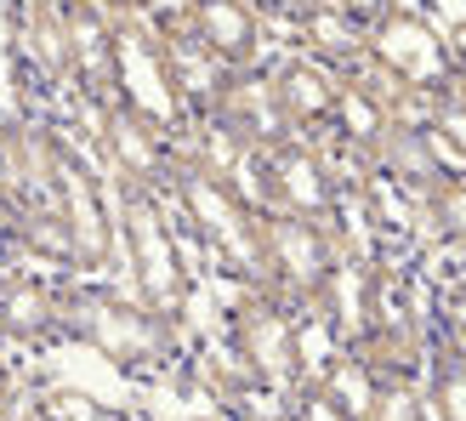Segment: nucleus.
<instances>
[{
    "label": "nucleus",
    "instance_id": "15",
    "mask_svg": "<svg viewBox=\"0 0 466 421\" xmlns=\"http://www.w3.org/2000/svg\"><path fill=\"white\" fill-rule=\"evenodd\" d=\"M211 114H222V120H228L233 131H239L250 149H279L285 137H301V131H290L285 108H279V98H273L268 63H256V68H239V75L228 80L222 103H217Z\"/></svg>",
    "mask_w": 466,
    "mask_h": 421
},
{
    "label": "nucleus",
    "instance_id": "5",
    "mask_svg": "<svg viewBox=\"0 0 466 421\" xmlns=\"http://www.w3.org/2000/svg\"><path fill=\"white\" fill-rule=\"evenodd\" d=\"M52 205L63 210V222L80 245V273H103L114 262V251H120V240H114V200L103 189V177L91 171V159L63 131H57V159H52Z\"/></svg>",
    "mask_w": 466,
    "mask_h": 421
},
{
    "label": "nucleus",
    "instance_id": "16",
    "mask_svg": "<svg viewBox=\"0 0 466 421\" xmlns=\"http://www.w3.org/2000/svg\"><path fill=\"white\" fill-rule=\"evenodd\" d=\"M370 171L381 182H392V189H404V194H432L450 177L444 154L432 149V137L421 126H387V137L370 154Z\"/></svg>",
    "mask_w": 466,
    "mask_h": 421
},
{
    "label": "nucleus",
    "instance_id": "14",
    "mask_svg": "<svg viewBox=\"0 0 466 421\" xmlns=\"http://www.w3.org/2000/svg\"><path fill=\"white\" fill-rule=\"evenodd\" d=\"M268 80H273V98H279V108H285L290 131L313 137V131L330 126L336 98H341V75H336V68H324L308 52H285L279 63H268Z\"/></svg>",
    "mask_w": 466,
    "mask_h": 421
},
{
    "label": "nucleus",
    "instance_id": "31",
    "mask_svg": "<svg viewBox=\"0 0 466 421\" xmlns=\"http://www.w3.org/2000/svg\"><path fill=\"white\" fill-rule=\"evenodd\" d=\"M17 194H12V182H6V171H0V245H12V228H17Z\"/></svg>",
    "mask_w": 466,
    "mask_h": 421
},
{
    "label": "nucleus",
    "instance_id": "7",
    "mask_svg": "<svg viewBox=\"0 0 466 421\" xmlns=\"http://www.w3.org/2000/svg\"><path fill=\"white\" fill-rule=\"evenodd\" d=\"M250 205L256 210H285V217H313V222H330L336 217V182L324 177L319 154L308 137H285L279 149L256 154V182H250Z\"/></svg>",
    "mask_w": 466,
    "mask_h": 421
},
{
    "label": "nucleus",
    "instance_id": "21",
    "mask_svg": "<svg viewBox=\"0 0 466 421\" xmlns=\"http://www.w3.org/2000/svg\"><path fill=\"white\" fill-rule=\"evenodd\" d=\"M12 245H17L23 256H35V262H46V268L80 273V245H75V233H68V222H63L57 205H29V210H17Z\"/></svg>",
    "mask_w": 466,
    "mask_h": 421
},
{
    "label": "nucleus",
    "instance_id": "23",
    "mask_svg": "<svg viewBox=\"0 0 466 421\" xmlns=\"http://www.w3.org/2000/svg\"><path fill=\"white\" fill-rule=\"evenodd\" d=\"M427 228H432V245H461L466 251V171H450L427 194Z\"/></svg>",
    "mask_w": 466,
    "mask_h": 421
},
{
    "label": "nucleus",
    "instance_id": "18",
    "mask_svg": "<svg viewBox=\"0 0 466 421\" xmlns=\"http://www.w3.org/2000/svg\"><path fill=\"white\" fill-rule=\"evenodd\" d=\"M46 336H57V285L35 273H0V342L35 347Z\"/></svg>",
    "mask_w": 466,
    "mask_h": 421
},
{
    "label": "nucleus",
    "instance_id": "22",
    "mask_svg": "<svg viewBox=\"0 0 466 421\" xmlns=\"http://www.w3.org/2000/svg\"><path fill=\"white\" fill-rule=\"evenodd\" d=\"M387 126H392V120L381 114V103L341 75V98H336V114H330V126H324V131H336L341 143H353V149L370 159V154H376V143L387 137Z\"/></svg>",
    "mask_w": 466,
    "mask_h": 421
},
{
    "label": "nucleus",
    "instance_id": "32",
    "mask_svg": "<svg viewBox=\"0 0 466 421\" xmlns=\"http://www.w3.org/2000/svg\"><path fill=\"white\" fill-rule=\"evenodd\" d=\"M103 17H114V23H137V17H148V6L143 0H91Z\"/></svg>",
    "mask_w": 466,
    "mask_h": 421
},
{
    "label": "nucleus",
    "instance_id": "17",
    "mask_svg": "<svg viewBox=\"0 0 466 421\" xmlns=\"http://www.w3.org/2000/svg\"><path fill=\"white\" fill-rule=\"evenodd\" d=\"M290 35H296L290 52H308V57H319L324 68H336V75H347V68H359V63L370 57V35L359 29V23H347L330 0L301 6V12L290 17Z\"/></svg>",
    "mask_w": 466,
    "mask_h": 421
},
{
    "label": "nucleus",
    "instance_id": "29",
    "mask_svg": "<svg viewBox=\"0 0 466 421\" xmlns=\"http://www.w3.org/2000/svg\"><path fill=\"white\" fill-rule=\"evenodd\" d=\"M330 6L347 17V23H359V29L370 35L376 29V23H387L392 12H399V0H330Z\"/></svg>",
    "mask_w": 466,
    "mask_h": 421
},
{
    "label": "nucleus",
    "instance_id": "6",
    "mask_svg": "<svg viewBox=\"0 0 466 421\" xmlns=\"http://www.w3.org/2000/svg\"><path fill=\"white\" fill-rule=\"evenodd\" d=\"M97 149L114 182H126V189L166 194V182L177 177V131L166 120H154L148 108H131V103L97 108Z\"/></svg>",
    "mask_w": 466,
    "mask_h": 421
},
{
    "label": "nucleus",
    "instance_id": "10",
    "mask_svg": "<svg viewBox=\"0 0 466 421\" xmlns=\"http://www.w3.org/2000/svg\"><path fill=\"white\" fill-rule=\"evenodd\" d=\"M63 29H68V86H75V98L91 114L120 103V23L103 17L91 0H63Z\"/></svg>",
    "mask_w": 466,
    "mask_h": 421
},
{
    "label": "nucleus",
    "instance_id": "2",
    "mask_svg": "<svg viewBox=\"0 0 466 421\" xmlns=\"http://www.w3.org/2000/svg\"><path fill=\"white\" fill-rule=\"evenodd\" d=\"M57 331H68L97 359L131 370V376L171 370L177 359V324L108 285H57Z\"/></svg>",
    "mask_w": 466,
    "mask_h": 421
},
{
    "label": "nucleus",
    "instance_id": "4",
    "mask_svg": "<svg viewBox=\"0 0 466 421\" xmlns=\"http://www.w3.org/2000/svg\"><path fill=\"white\" fill-rule=\"evenodd\" d=\"M336 262H341V251H336L330 222L262 210V296L301 313V308H313V296Z\"/></svg>",
    "mask_w": 466,
    "mask_h": 421
},
{
    "label": "nucleus",
    "instance_id": "33",
    "mask_svg": "<svg viewBox=\"0 0 466 421\" xmlns=\"http://www.w3.org/2000/svg\"><path fill=\"white\" fill-rule=\"evenodd\" d=\"M12 410H17V393H12V365H6V354H0V421H12Z\"/></svg>",
    "mask_w": 466,
    "mask_h": 421
},
{
    "label": "nucleus",
    "instance_id": "13",
    "mask_svg": "<svg viewBox=\"0 0 466 421\" xmlns=\"http://www.w3.org/2000/svg\"><path fill=\"white\" fill-rule=\"evenodd\" d=\"M12 35L29 91H68V29L63 0H12Z\"/></svg>",
    "mask_w": 466,
    "mask_h": 421
},
{
    "label": "nucleus",
    "instance_id": "34",
    "mask_svg": "<svg viewBox=\"0 0 466 421\" xmlns=\"http://www.w3.org/2000/svg\"><path fill=\"white\" fill-rule=\"evenodd\" d=\"M143 6H148V17H177L188 0H143Z\"/></svg>",
    "mask_w": 466,
    "mask_h": 421
},
{
    "label": "nucleus",
    "instance_id": "27",
    "mask_svg": "<svg viewBox=\"0 0 466 421\" xmlns=\"http://www.w3.org/2000/svg\"><path fill=\"white\" fill-rule=\"evenodd\" d=\"M40 421H126L120 410L97 405L91 393H75V387H57L40 399Z\"/></svg>",
    "mask_w": 466,
    "mask_h": 421
},
{
    "label": "nucleus",
    "instance_id": "35",
    "mask_svg": "<svg viewBox=\"0 0 466 421\" xmlns=\"http://www.w3.org/2000/svg\"><path fill=\"white\" fill-rule=\"evenodd\" d=\"M450 57H455V75H466V29L450 35Z\"/></svg>",
    "mask_w": 466,
    "mask_h": 421
},
{
    "label": "nucleus",
    "instance_id": "19",
    "mask_svg": "<svg viewBox=\"0 0 466 421\" xmlns=\"http://www.w3.org/2000/svg\"><path fill=\"white\" fill-rule=\"evenodd\" d=\"M194 382L211 393L222 410H245V405H256V399H268L262 376H256V370L239 359V347H233L228 336L199 347V359H194ZM279 399H285V393H279Z\"/></svg>",
    "mask_w": 466,
    "mask_h": 421
},
{
    "label": "nucleus",
    "instance_id": "8",
    "mask_svg": "<svg viewBox=\"0 0 466 421\" xmlns=\"http://www.w3.org/2000/svg\"><path fill=\"white\" fill-rule=\"evenodd\" d=\"M370 63L415 91H432V98H450V86H455L450 40L421 17V6H399L387 23L370 29Z\"/></svg>",
    "mask_w": 466,
    "mask_h": 421
},
{
    "label": "nucleus",
    "instance_id": "24",
    "mask_svg": "<svg viewBox=\"0 0 466 421\" xmlns=\"http://www.w3.org/2000/svg\"><path fill=\"white\" fill-rule=\"evenodd\" d=\"M432 347L466 365V273L450 279L432 302Z\"/></svg>",
    "mask_w": 466,
    "mask_h": 421
},
{
    "label": "nucleus",
    "instance_id": "3",
    "mask_svg": "<svg viewBox=\"0 0 466 421\" xmlns=\"http://www.w3.org/2000/svg\"><path fill=\"white\" fill-rule=\"evenodd\" d=\"M171 189V217L205 245V256L217 262V273L239 279V285L262 291V210H256L228 177L217 171H194L177 166V177L166 182Z\"/></svg>",
    "mask_w": 466,
    "mask_h": 421
},
{
    "label": "nucleus",
    "instance_id": "30",
    "mask_svg": "<svg viewBox=\"0 0 466 421\" xmlns=\"http://www.w3.org/2000/svg\"><path fill=\"white\" fill-rule=\"evenodd\" d=\"M421 6H427L421 17H427L444 40H450L455 29H466V0H421Z\"/></svg>",
    "mask_w": 466,
    "mask_h": 421
},
{
    "label": "nucleus",
    "instance_id": "1",
    "mask_svg": "<svg viewBox=\"0 0 466 421\" xmlns=\"http://www.w3.org/2000/svg\"><path fill=\"white\" fill-rule=\"evenodd\" d=\"M114 240H120L126 273H131V296L154 308L159 319L182 324L194 302V268L177 245V217L159 189H126L114 194Z\"/></svg>",
    "mask_w": 466,
    "mask_h": 421
},
{
    "label": "nucleus",
    "instance_id": "9",
    "mask_svg": "<svg viewBox=\"0 0 466 421\" xmlns=\"http://www.w3.org/2000/svg\"><path fill=\"white\" fill-rule=\"evenodd\" d=\"M228 342L239 347V359L262 376L268 393H290L301 387V359H296V308L273 296H245L239 308H228Z\"/></svg>",
    "mask_w": 466,
    "mask_h": 421
},
{
    "label": "nucleus",
    "instance_id": "12",
    "mask_svg": "<svg viewBox=\"0 0 466 421\" xmlns=\"http://www.w3.org/2000/svg\"><path fill=\"white\" fill-rule=\"evenodd\" d=\"M177 17L222 68H233V75L268 63V23L256 12V0H188Z\"/></svg>",
    "mask_w": 466,
    "mask_h": 421
},
{
    "label": "nucleus",
    "instance_id": "11",
    "mask_svg": "<svg viewBox=\"0 0 466 421\" xmlns=\"http://www.w3.org/2000/svg\"><path fill=\"white\" fill-rule=\"evenodd\" d=\"M154 23V52H159V80H166L171 103L182 120H199L222 103V91L233 80V68H222L205 46L182 29V17H148Z\"/></svg>",
    "mask_w": 466,
    "mask_h": 421
},
{
    "label": "nucleus",
    "instance_id": "28",
    "mask_svg": "<svg viewBox=\"0 0 466 421\" xmlns=\"http://www.w3.org/2000/svg\"><path fill=\"white\" fill-rule=\"evenodd\" d=\"M285 421H347L330 399H324L319 387H296L290 393V405H285Z\"/></svg>",
    "mask_w": 466,
    "mask_h": 421
},
{
    "label": "nucleus",
    "instance_id": "25",
    "mask_svg": "<svg viewBox=\"0 0 466 421\" xmlns=\"http://www.w3.org/2000/svg\"><path fill=\"white\" fill-rule=\"evenodd\" d=\"M427 137H432V149L444 154V166L450 171H466V108L461 103H438L432 108V120H427Z\"/></svg>",
    "mask_w": 466,
    "mask_h": 421
},
{
    "label": "nucleus",
    "instance_id": "38",
    "mask_svg": "<svg viewBox=\"0 0 466 421\" xmlns=\"http://www.w3.org/2000/svg\"><path fill=\"white\" fill-rule=\"evenodd\" d=\"M461 273H466V268H461Z\"/></svg>",
    "mask_w": 466,
    "mask_h": 421
},
{
    "label": "nucleus",
    "instance_id": "37",
    "mask_svg": "<svg viewBox=\"0 0 466 421\" xmlns=\"http://www.w3.org/2000/svg\"><path fill=\"white\" fill-rule=\"evenodd\" d=\"M188 421H239L233 410H217V416H188Z\"/></svg>",
    "mask_w": 466,
    "mask_h": 421
},
{
    "label": "nucleus",
    "instance_id": "36",
    "mask_svg": "<svg viewBox=\"0 0 466 421\" xmlns=\"http://www.w3.org/2000/svg\"><path fill=\"white\" fill-rule=\"evenodd\" d=\"M450 103H461V108H466V75H455V86H450Z\"/></svg>",
    "mask_w": 466,
    "mask_h": 421
},
{
    "label": "nucleus",
    "instance_id": "26",
    "mask_svg": "<svg viewBox=\"0 0 466 421\" xmlns=\"http://www.w3.org/2000/svg\"><path fill=\"white\" fill-rule=\"evenodd\" d=\"M370 421H432V410H427V387H421V382H381Z\"/></svg>",
    "mask_w": 466,
    "mask_h": 421
},
{
    "label": "nucleus",
    "instance_id": "20",
    "mask_svg": "<svg viewBox=\"0 0 466 421\" xmlns=\"http://www.w3.org/2000/svg\"><path fill=\"white\" fill-rule=\"evenodd\" d=\"M301 387H319L347 421H370V410H376V393H381V376L353 354V347H336V354L319 365V376L301 382Z\"/></svg>",
    "mask_w": 466,
    "mask_h": 421
}]
</instances>
